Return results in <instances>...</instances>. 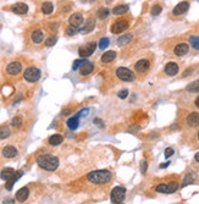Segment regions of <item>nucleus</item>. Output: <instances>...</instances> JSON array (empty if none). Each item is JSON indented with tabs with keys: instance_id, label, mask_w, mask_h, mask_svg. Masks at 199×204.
I'll list each match as a JSON object with an SVG mask.
<instances>
[{
	"instance_id": "52",
	"label": "nucleus",
	"mask_w": 199,
	"mask_h": 204,
	"mask_svg": "<svg viewBox=\"0 0 199 204\" xmlns=\"http://www.w3.org/2000/svg\"><path fill=\"white\" fill-rule=\"evenodd\" d=\"M198 139H199V132H198Z\"/></svg>"
},
{
	"instance_id": "34",
	"label": "nucleus",
	"mask_w": 199,
	"mask_h": 204,
	"mask_svg": "<svg viewBox=\"0 0 199 204\" xmlns=\"http://www.w3.org/2000/svg\"><path fill=\"white\" fill-rule=\"evenodd\" d=\"M163 11V8H161V5H159V4H156L154 5L153 8H152V15L153 16H158V15H160V12Z\"/></svg>"
},
{
	"instance_id": "46",
	"label": "nucleus",
	"mask_w": 199,
	"mask_h": 204,
	"mask_svg": "<svg viewBox=\"0 0 199 204\" xmlns=\"http://www.w3.org/2000/svg\"><path fill=\"white\" fill-rule=\"evenodd\" d=\"M101 122H103V121H101L100 119H95V120H94V124H95V125H98L99 127H101V128H103V127H104V124H101Z\"/></svg>"
},
{
	"instance_id": "49",
	"label": "nucleus",
	"mask_w": 199,
	"mask_h": 204,
	"mask_svg": "<svg viewBox=\"0 0 199 204\" xmlns=\"http://www.w3.org/2000/svg\"><path fill=\"white\" fill-rule=\"evenodd\" d=\"M194 103H196V106H197V108H199V97L196 99V102H194Z\"/></svg>"
},
{
	"instance_id": "10",
	"label": "nucleus",
	"mask_w": 199,
	"mask_h": 204,
	"mask_svg": "<svg viewBox=\"0 0 199 204\" xmlns=\"http://www.w3.org/2000/svg\"><path fill=\"white\" fill-rule=\"evenodd\" d=\"M21 70H22V66H21V64H20L19 61H12V62H10V64L8 65V67H6L8 73H10L12 76L19 75V73L21 72Z\"/></svg>"
},
{
	"instance_id": "51",
	"label": "nucleus",
	"mask_w": 199,
	"mask_h": 204,
	"mask_svg": "<svg viewBox=\"0 0 199 204\" xmlns=\"http://www.w3.org/2000/svg\"><path fill=\"white\" fill-rule=\"evenodd\" d=\"M86 1H89V3H93V1H95V0H86Z\"/></svg>"
},
{
	"instance_id": "11",
	"label": "nucleus",
	"mask_w": 199,
	"mask_h": 204,
	"mask_svg": "<svg viewBox=\"0 0 199 204\" xmlns=\"http://www.w3.org/2000/svg\"><path fill=\"white\" fill-rule=\"evenodd\" d=\"M164 71H165V73L167 76H175V75L178 73V65L174 61H170V62L166 64Z\"/></svg>"
},
{
	"instance_id": "8",
	"label": "nucleus",
	"mask_w": 199,
	"mask_h": 204,
	"mask_svg": "<svg viewBox=\"0 0 199 204\" xmlns=\"http://www.w3.org/2000/svg\"><path fill=\"white\" fill-rule=\"evenodd\" d=\"M188 9H189V3H188V1H182V3L177 4L176 6L174 8L172 13H174L175 16H181V15L186 13Z\"/></svg>"
},
{
	"instance_id": "35",
	"label": "nucleus",
	"mask_w": 199,
	"mask_h": 204,
	"mask_svg": "<svg viewBox=\"0 0 199 204\" xmlns=\"http://www.w3.org/2000/svg\"><path fill=\"white\" fill-rule=\"evenodd\" d=\"M11 125L13 126V127H20V126L22 125V117H21V116L13 117L11 121Z\"/></svg>"
},
{
	"instance_id": "6",
	"label": "nucleus",
	"mask_w": 199,
	"mask_h": 204,
	"mask_svg": "<svg viewBox=\"0 0 199 204\" xmlns=\"http://www.w3.org/2000/svg\"><path fill=\"white\" fill-rule=\"evenodd\" d=\"M95 48H97V43L95 42H89V43L84 44V46H81L78 49V54H79L81 57H88L94 53Z\"/></svg>"
},
{
	"instance_id": "33",
	"label": "nucleus",
	"mask_w": 199,
	"mask_h": 204,
	"mask_svg": "<svg viewBox=\"0 0 199 204\" xmlns=\"http://www.w3.org/2000/svg\"><path fill=\"white\" fill-rule=\"evenodd\" d=\"M155 190L159 193H169V185L167 183H160L159 186H156Z\"/></svg>"
},
{
	"instance_id": "40",
	"label": "nucleus",
	"mask_w": 199,
	"mask_h": 204,
	"mask_svg": "<svg viewBox=\"0 0 199 204\" xmlns=\"http://www.w3.org/2000/svg\"><path fill=\"white\" fill-rule=\"evenodd\" d=\"M55 43H56V37H50V38H48V39L45 40V44H46V46H54Z\"/></svg>"
},
{
	"instance_id": "4",
	"label": "nucleus",
	"mask_w": 199,
	"mask_h": 204,
	"mask_svg": "<svg viewBox=\"0 0 199 204\" xmlns=\"http://www.w3.org/2000/svg\"><path fill=\"white\" fill-rule=\"evenodd\" d=\"M23 77L28 82H37L40 78V70L37 67H28L26 68V71L23 72Z\"/></svg>"
},
{
	"instance_id": "38",
	"label": "nucleus",
	"mask_w": 199,
	"mask_h": 204,
	"mask_svg": "<svg viewBox=\"0 0 199 204\" xmlns=\"http://www.w3.org/2000/svg\"><path fill=\"white\" fill-rule=\"evenodd\" d=\"M77 32H79V30H78L77 27H72V26H70L66 30V33L68 35H73V34H76Z\"/></svg>"
},
{
	"instance_id": "26",
	"label": "nucleus",
	"mask_w": 199,
	"mask_h": 204,
	"mask_svg": "<svg viewBox=\"0 0 199 204\" xmlns=\"http://www.w3.org/2000/svg\"><path fill=\"white\" fill-rule=\"evenodd\" d=\"M115 57H116V53H115V51H106V53L103 54V56H101V61H103L104 64H106V62H111Z\"/></svg>"
},
{
	"instance_id": "32",
	"label": "nucleus",
	"mask_w": 199,
	"mask_h": 204,
	"mask_svg": "<svg viewBox=\"0 0 199 204\" xmlns=\"http://www.w3.org/2000/svg\"><path fill=\"white\" fill-rule=\"evenodd\" d=\"M189 44L193 46L196 50H199V35H192L189 38Z\"/></svg>"
},
{
	"instance_id": "5",
	"label": "nucleus",
	"mask_w": 199,
	"mask_h": 204,
	"mask_svg": "<svg viewBox=\"0 0 199 204\" xmlns=\"http://www.w3.org/2000/svg\"><path fill=\"white\" fill-rule=\"evenodd\" d=\"M116 76L121 79V81H126V82H132V81H134V78H136L134 73H133L130 68H127V67L117 68V70H116Z\"/></svg>"
},
{
	"instance_id": "2",
	"label": "nucleus",
	"mask_w": 199,
	"mask_h": 204,
	"mask_svg": "<svg viewBox=\"0 0 199 204\" xmlns=\"http://www.w3.org/2000/svg\"><path fill=\"white\" fill-rule=\"evenodd\" d=\"M112 175L110 171L108 170H98V171H92L87 175L88 181H90L94 185H104L108 183L111 180Z\"/></svg>"
},
{
	"instance_id": "29",
	"label": "nucleus",
	"mask_w": 199,
	"mask_h": 204,
	"mask_svg": "<svg viewBox=\"0 0 199 204\" xmlns=\"http://www.w3.org/2000/svg\"><path fill=\"white\" fill-rule=\"evenodd\" d=\"M54 10V5L51 4V3H49V1H46L44 3L43 5H42V11L44 15H49V13H51Z\"/></svg>"
},
{
	"instance_id": "41",
	"label": "nucleus",
	"mask_w": 199,
	"mask_h": 204,
	"mask_svg": "<svg viewBox=\"0 0 199 204\" xmlns=\"http://www.w3.org/2000/svg\"><path fill=\"white\" fill-rule=\"evenodd\" d=\"M192 180H193V179H192V175H187V176H186V177H185V180H183V183H182V187H186V186H187V185H189V183H192Z\"/></svg>"
},
{
	"instance_id": "31",
	"label": "nucleus",
	"mask_w": 199,
	"mask_h": 204,
	"mask_svg": "<svg viewBox=\"0 0 199 204\" xmlns=\"http://www.w3.org/2000/svg\"><path fill=\"white\" fill-rule=\"evenodd\" d=\"M10 130L6 126H0V139H5L10 136Z\"/></svg>"
},
{
	"instance_id": "16",
	"label": "nucleus",
	"mask_w": 199,
	"mask_h": 204,
	"mask_svg": "<svg viewBox=\"0 0 199 204\" xmlns=\"http://www.w3.org/2000/svg\"><path fill=\"white\" fill-rule=\"evenodd\" d=\"M28 194H30V191H28V188L27 187H22V188H20L17 193H16V199L19 201V202H26L27 201V198H28Z\"/></svg>"
},
{
	"instance_id": "1",
	"label": "nucleus",
	"mask_w": 199,
	"mask_h": 204,
	"mask_svg": "<svg viewBox=\"0 0 199 204\" xmlns=\"http://www.w3.org/2000/svg\"><path fill=\"white\" fill-rule=\"evenodd\" d=\"M37 164L45 171H55L59 166V159L51 154H42L37 158Z\"/></svg>"
},
{
	"instance_id": "45",
	"label": "nucleus",
	"mask_w": 199,
	"mask_h": 204,
	"mask_svg": "<svg viewBox=\"0 0 199 204\" xmlns=\"http://www.w3.org/2000/svg\"><path fill=\"white\" fill-rule=\"evenodd\" d=\"M3 204H15V201H13L12 198H6V199L3 202Z\"/></svg>"
},
{
	"instance_id": "9",
	"label": "nucleus",
	"mask_w": 199,
	"mask_h": 204,
	"mask_svg": "<svg viewBox=\"0 0 199 204\" xmlns=\"http://www.w3.org/2000/svg\"><path fill=\"white\" fill-rule=\"evenodd\" d=\"M149 67H150V62H149V60H147V59H142V60L137 61L136 65H134L136 71H137V72H141V73L147 72V71L149 70Z\"/></svg>"
},
{
	"instance_id": "18",
	"label": "nucleus",
	"mask_w": 199,
	"mask_h": 204,
	"mask_svg": "<svg viewBox=\"0 0 199 204\" xmlns=\"http://www.w3.org/2000/svg\"><path fill=\"white\" fill-rule=\"evenodd\" d=\"M187 124L191 127H196L199 125V114L198 113H191L187 116Z\"/></svg>"
},
{
	"instance_id": "42",
	"label": "nucleus",
	"mask_w": 199,
	"mask_h": 204,
	"mask_svg": "<svg viewBox=\"0 0 199 204\" xmlns=\"http://www.w3.org/2000/svg\"><path fill=\"white\" fill-rule=\"evenodd\" d=\"M117 95H119L120 99H125V98H127V95H128V91H127V89H123V91L120 92Z\"/></svg>"
},
{
	"instance_id": "53",
	"label": "nucleus",
	"mask_w": 199,
	"mask_h": 204,
	"mask_svg": "<svg viewBox=\"0 0 199 204\" xmlns=\"http://www.w3.org/2000/svg\"><path fill=\"white\" fill-rule=\"evenodd\" d=\"M114 204H115V203H114ZM121 204H122V203H121Z\"/></svg>"
},
{
	"instance_id": "27",
	"label": "nucleus",
	"mask_w": 199,
	"mask_h": 204,
	"mask_svg": "<svg viewBox=\"0 0 199 204\" xmlns=\"http://www.w3.org/2000/svg\"><path fill=\"white\" fill-rule=\"evenodd\" d=\"M62 141H64V138L60 135H53L51 137H49V144H51V146H59L62 143Z\"/></svg>"
},
{
	"instance_id": "30",
	"label": "nucleus",
	"mask_w": 199,
	"mask_h": 204,
	"mask_svg": "<svg viewBox=\"0 0 199 204\" xmlns=\"http://www.w3.org/2000/svg\"><path fill=\"white\" fill-rule=\"evenodd\" d=\"M109 13H110V11H109L108 8H101L97 11V17L100 19V20H104V19H106L109 16Z\"/></svg>"
},
{
	"instance_id": "22",
	"label": "nucleus",
	"mask_w": 199,
	"mask_h": 204,
	"mask_svg": "<svg viewBox=\"0 0 199 204\" xmlns=\"http://www.w3.org/2000/svg\"><path fill=\"white\" fill-rule=\"evenodd\" d=\"M66 124H67V127H68L70 130L75 131V130L78 127V125H79V117H78V116H73V117H71V119L67 120Z\"/></svg>"
},
{
	"instance_id": "37",
	"label": "nucleus",
	"mask_w": 199,
	"mask_h": 204,
	"mask_svg": "<svg viewBox=\"0 0 199 204\" xmlns=\"http://www.w3.org/2000/svg\"><path fill=\"white\" fill-rule=\"evenodd\" d=\"M109 42H110L109 38H106V37H105V38H101L99 42V48L100 49H105L106 46H109Z\"/></svg>"
},
{
	"instance_id": "24",
	"label": "nucleus",
	"mask_w": 199,
	"mask_h": 204,
	"mask_svg": "<svg viewBox=\"0 0 199 204\" xmlns=\"http://www.w3.org/2000/svg\"><path fill=\"white\" fill-rule=\"evenodd\" d=\"M128 5H125V4H121V5H117V6H115L114 8V15H123V13H126V12L128 11Z\"/></svg>"
},
{
	"instance_id": "3",
	"label": "nucleus",
	"mask_w": 199,
	"mask_h": 204,
	"mask_svg": "<svg viewBox=\"0 0 199 204\" xmlns=\"http://www.w3.org/2000/svg\"><path fill=\"white\" fill-rule=\"evenodd\" d=\"M125 196H126V190L123 187H114V190L111 191V202L115 204H121L125 199Z\"/></svg>"
},
{
	"instance_id": "13",
	"label": "nucleus",
	"mask_w": 199,
	"mask_h": 204,
	"mask_svg": "<svg viewBox=\"0 0 199 204\" xmlns=\"http://www.w3.org/2000/svg\"><path fill=\"white\" fill-rule=\"evenodd\" d=\"M188 50H189V46H188L187 43H178L174 49V53L177 56H183L187 54Z\"/></svg>"
},
{
	"instance_id": "21",
	"label": "nucleus",
	"mask_w": 199,
	"mask_h": 204,
	"mask_svg": "<svg viewBox=\"0 0 199 204\" xmlns=\"http://www.w3.org/2000/svg\"><path fill=\"white\" fill-rule=\"evenodd\" d=\"M31 38L34 43H42L44 39V33L39 30H35V31H33V33L31 34Z\"/></svg>"
},
{
	"instance_id": "50",
	"label": "nucleus",
	"mask_w": 199,
	"mask_h": 204,
	"mask_svg": "<svg viewBox=\"0 0 199 204\" xmlns=\"http://www.w3.org/2000/svg\"><path fill=\"white\" fill-rule=\"evenodd\" d=\"M62 114H64V115H68V114H70V110H64Z\"/></svg>"
},
{
	"instance_id": "39",
	"label": "nucleus",
	"mask_w": 199,
	"mask_h": 204,
	"mask_svg": "<svg viewBox=\"0 0 199 204\" xmlns=\"http://www.w3.org/2000/svg\"><path fill=\"white\" fill-rule=\"evenodd\" d=\"M84 61H86V60H75V61H73V65H72V70L76 71L78 67L82 66V64H83Z\"/></svg>"
},
{
	"instance_id": "17",
	"label": "nucleus",
	"mask_w": 199,
	"mask_h": 204,
	"mask_svg": "<svg viewBox=\"0 0 199 204\" xmlns=\"http://www.w3.org/2000/svg\"><path fill=\"white\" fill-rule=\"evenodd\" d=\"M3 155L5 157V158H15L16 155H17V149L15 147H12V146H6V147L3 149Z\"/></svg>"
},
{
	"instance_id": "12",
	"label": "nucleus",
	"mask_w": 199,
	"mask_h": 204,
	"mask_svg": "<svg viewBox=\"0 0 199 204\" xmlns=\"http://www.w3.org/2000/svg\"><path fill=\"white\" fill-rule=\"evenodd\" d=\"M68 22H70V26H72V27H79L82 23H83V16L81 15V13H73V15H71L70 16V19H68Z\"/></svg>"
},
{
	"instance_id": "23",
	"label": "nucleus",
	"mask_w": 199,
	"mask_h": 204,
	"mask_svg": "<svg viewBox=\"0 0 199 204\" xmlns=\"http://www.w3.org/2000/svg\"><path fill=\"white\" fill-rule=\"evenodd\" d=\"M132 39H133V34L132 33L123 34L122 37H120V38L117 39V44H119V46H126V44H128V43H130Z\"/></svg>"
},
{
	"instance_id": "14",
	"label": "nucleus",
	"mask_w": 199,
	"mask_h": 204,
	"mask_svg": "<svg viewBox=\"0 0 199 204\" xmlns=\"http://www.w3.org/2000/svg\"><path fill=\"white\" fill-rule=\"evenodd\" d=\"M12 11L15 12L16 15H24L26 12L28 11V6L24 3H16L12 5Z\"/></svg>"
},
{
	"instance_id": "43",
	"label": "nucleus",
	"mask_w": 199,
	"mask_h": 204,
	"mask_svg": "<svg viewBox=\"0 0 199 204\" xmlns=\"http://www.w3.org/2000/svg\"><path fill=\"white\" fill-rule=\"evenodd\" d=\"M174 154V149L172 148H166L165 149V158H170Z\"/></svg>"
},
{
	"instance_id": "25",
	"label": "nucleus",
	"mask_w": 199,
	"mask_h": 204,
	"mask_svg": "<svg viewBox=\"0 0 199 204\" xmlns=\"http://www.w3.org/2000/svg\"><path fill=\"white\" fill-rule=\"evenodd\" d=\"M22 174H23V171H19L17 174H15V175H13V177H12V179H10L9 181H6V188H8L9 191L12 188V186L15 185V182L17 181V180H19V179L22 176Z\"/></svg>"
},
{
	"instance_id": "20",
	"label": "nucleus",
	"mask_w": 199,
	"mask_h": 204,
	"mask_svg": "<svg viewBox=\"0 0 199 204\" xmlns=\"http://www.w3.org/2000/svg\"><path fill=\"white\" fill-rule=\"evenodd\" d=\"M15 174H16V172H15L13 169H11V168H6V169H4V170L0 172V177H1L4 181H9L10 179L13 177Z\"/></svg>"
},
{
	"instance_id": "36",
	"label": "nucleus",
	"mask_w": 199,
	"mask_h": 204,
	"mask_svg": "<svg viewBox=\"0 0 199 204\" xmlns=\"http://www.w3.org/2000/svg\"><path fill=\"white\" fill-rule=\"evenodd\" d=\"M169 185V193H174L177 191V188H178V183L176 181H172L170 182V183H167Z\"/></svg>"
},
{
	"instance_id": "15",
	"label": "nucleus",
	"mask_w": 199,
	"mask_h": 204,
	"mask_svg": "<svg viewBox=\"0 0 199 204\" xmlns=\"http://www.w3.org/2000/svg\"><path fill=\"white\" fill-rule=\"evenodd\" d=\"M94 27H95V21L93 20V19H88L86 23H84V27H82L81 30H79V33L82 34H86V33H89V32H92L93 30H94Z\"/></svg>"
},
{
	"instance_id": "48",
	"label": "nucleus",
	"mask_w": 199,
	"mask_h": 204,
	"mask_svg": "<svg viewBox=\"0 0 199 204\" xmlns=\"http://www.w3.org/2000/svg\"><path fill=\"white\" fill-rule=\"evenodd\" d=\"M194 159H196V161H198V163H199V152H198V153H197V154H196V157H194Z\"/></svg>"
},
{
	"instance_id": "7",
	"label": "nucleus",
	"mask_w": 199,
	"mask_h": 204,
	"mask_svg": "<svg viewBox=\"0 0 199 204\" xmlns=\"http://www.w3.org/2000/svg\"><path fill=\"white\" fill-rule=\"evenodd\" d=\"M128 28V22L127 20H123V19H120L117 20L116 22H114V24L111 26V32L112 33H122L123 31H126Z\"/></svg>"
},
{
	"instance_id": "44",
	"label": "nucleus",
	"mask_w": 199,
	"mask_h": 204,
	"mask_svg": "<svg viewBox=\"0 0 199 204\" xmlns=\"http://www.w3.org/2000/svg\"><path fill=\"white\" fill-rule=\"evenodd\" d=\"M147 168H148V164H147V161H145V160H143V161H142V164H141V170H142V172H143V174H145Z\"/></svg>"
},
{
	"instance_id": "47",
	"label": "nucleus",
	"mask_w": 199,
	"mask_h": 204,
	"mask_svg": "<svg viewBox=\"0 0 199 204\" xmlns=\"http://www.w3.org/2000/svg\"><path fill=\"white\" fill-rule=\"evenodd\" d=\"M170 165V163L167 161V163H165V164H160V169H164V168H167Z\"/></svg>"
},
{
	"instance_id": "19",
	"label": "nucleus",
	"mask_w": 199,
	"mask_h": 204,
	"mask_svg": "<svg viewBox=\"0 0 199 204\" xmlns=\"http://www.w3.org/2000/svg\"><path fill=\"white\" fill-rule=\"evenodd\" d=\"M93 68H94V65L92 64V62H89V61H84L83 64H82V66H81V75H83V76H87L89 73H92V71H93Z\"/></svg>"
},
{
	"instance_id": "28",
	"label": "nucleus",
	"mask_w": 199,
	"mask_h": 204,
	"mask_svg": "<svg viewBox=\"0 0 199 204\" xmlns=\"http://www.w3.org/2000/svg\"><path fill=\"white\" fill-rule=\"evenodd\" d=\"M186 91L191 93H199V81H194L192 83H189L186 87Z\"/></svg>"
}]
</instances>
